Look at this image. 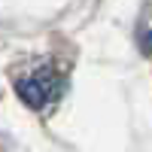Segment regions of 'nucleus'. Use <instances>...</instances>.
I'll return each mask as SVG.
<instances>
[{"label": "nucleus", "instance_id": "1", "mask_svg": "<svg viewBox=\"0 0 152 152\" xmlns=\"http://www.w3.org/2000/svg\"><path fill=\"white\" fill-rule=\"evenodd\" d=\"M15 91H18V97L28 107L43 110L49 100L58 97V91H61V76L55 70H37L31 76H24V79L15 85Z\"/></svg>", "mask_w": 152, "mask_h": 152}, {"label": "nucleus", "instance_id": "2", "mask_svg": "<svg viewBox=\"0 0 152 152\" xmlns=\"http://www.w3.org/2000/svg\"><path fill=\"white\" fill-rule=\"evenodd\" d=\"M143 49H146V52H152V31H149V37H146V40H143Z\"/></svg>", "mask_w": 152, "mask_h": 152}]
</instances>
